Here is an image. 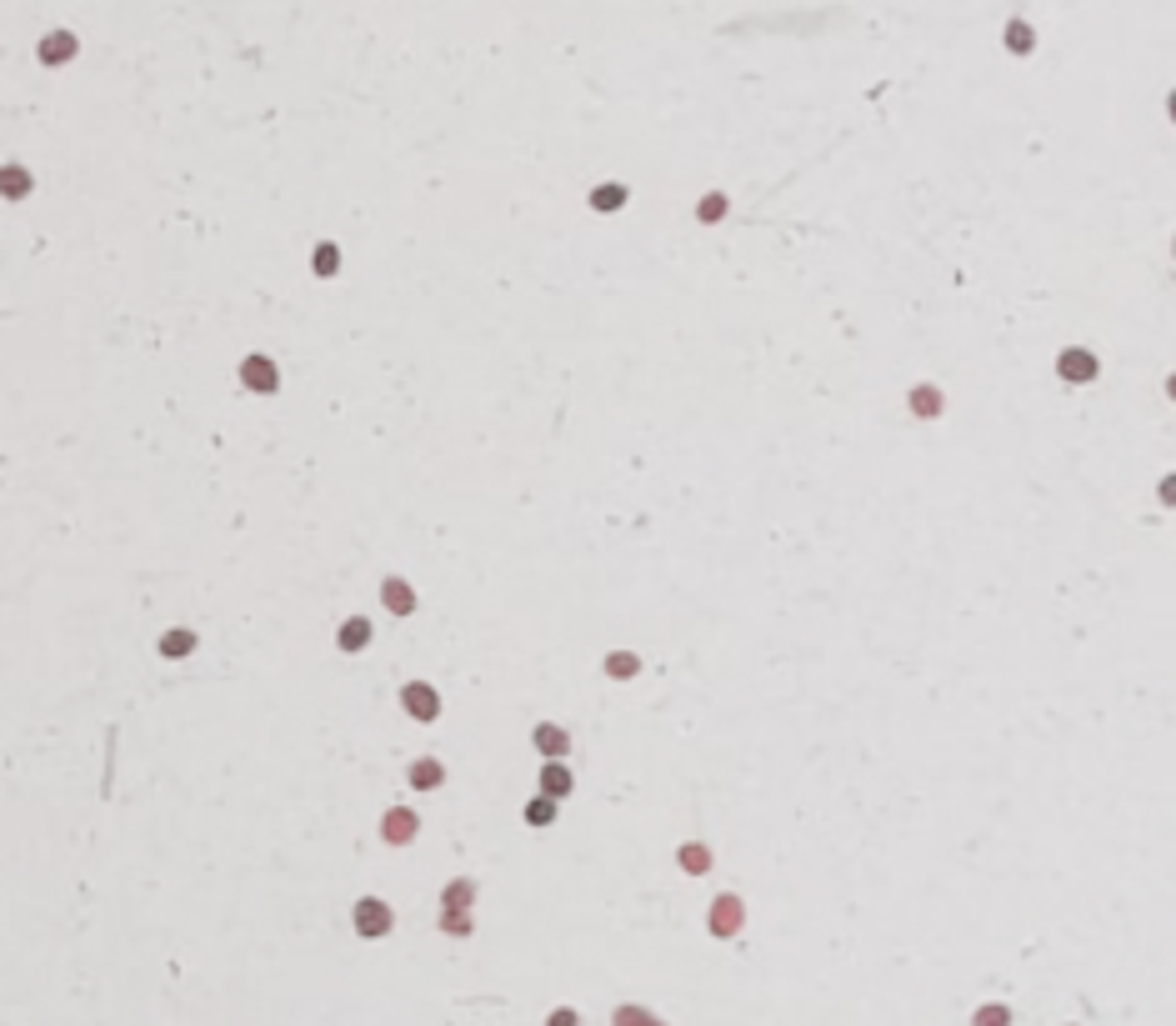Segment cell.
<instances>
[{
    "label": "cell",
    "mask_w": 1176,
    "mask_h": 1026,
    "mask_svg": "<svg viewBox=\"0 0 1176 1026\" xmlns=\"http://www.w3.org/2000/svg\"><path fill=\"white\" fill-rule=\"evenodd\" d=\"M1097 355L1091 351H1081V346H1072V351H1062L1056 355V376L1062 380H1072V386H1087V380H1097Z\"/></svg>",
    "instance_id": "7a4b0ae2"
},
{
    "label": "cell",
    "mask_w": 1176,
    "mask_h": 1026,
    "mask_svg": "<svg viewBox=\"0 0 1176 1026\" xmlns=\"http://www.w3.org/2000/svg\"><path fill=\"white\" fill-rule=\"evenodd\" d=\"M316 266H321V276H336V266H341V255L330 251V246H321V251H316Z\"/></svg>",
    "instance_id": "603a6c76"
},
{
    "label": "cell",
    "mask_w": 1176,
    "mask_h": 1026,
    "mask_svg": "<svg viewBox=\"0 0 1176 1026\" xmlns=\"http://www.w3.org/2000/svg\"><path fill=\"white\" fill-rule=\"evenodd\" d=\"M380 831H386V841H391V847H405V841L421 831V822H416V811L391 806V811H386V822H380Z\"/></svg>",
    "instance_id": "8992f818"
},
{
    "label": "cell",
    "mask_w": 1176,
    "mask_h": 1026,
    "mask_svg": "<svg viewBox=\"0 0 1176 1026\" xmlns=\"http://www.w3.org/2000/svg\"><path fill=\"white\" fill-rule=\"evenodd\" d=\"M380 596H386V606H391L396 616H411V611H416V591H411V586H405L401 576H386Z\"/></svg>",
    "instance_id": "ba28073f"
},
{
    "label": "cell",
    "mask_w": 1176,
    "mask_h": 1026,
    "mask_svg": "<svg viewBox=\"0 0 1176 1026\" xmlns=\"http://www.w3.org/2000/svg\"><path fill=\"white\" fill-rule=\"evenodd\" d=\"M941 405H947V396L936 391V386H911V416L931 421V416H941Z\"/></svg>",
    "instance_id": "9c48e42d"
},
{
    "label": "cell",
    "mask_w": 1176,
    "mask_h": 1026,
    "mask_svg": "<svg viewBox=\"0 0 1176 1026\" xmlns=\"http://www.w3.org/2000/svg\"><path fill=\"white\" fill-rule=\"evenodd\" d=\"M611 1022H616V1026H661V1022H651V1016H646L641 1006H621V1012L611 1016Z\"/></svg>",
    "instance_id": "d6986e66"
},
{
    "label": "cell",
    "mask_w": 1176,
    "mask_h": 1026,
    "mask_svg": "<svg viewBox=\"0 0 1176 1026\" xmlns=\"http://www.w3.org/2000/svg\"><path fill=\"white\" fill-rule=\"evenodd\" d=\"M355 926H361V937H386V931H391V906L376 901V897H366L361 906H355Z\"/></svg>",
    "instance_id": "277c9868"
},
{
    "label": "cell",
    "mask_w": 1176,
    "mask_h": 1026,
    "mask_svg": "<svg viewBox=\"0 0 1176 1026\" xmlns=\"http://www.w3.org/2000/svg\"><path fill=\"white\" fill-rule=\"evenodd\" d=\"M536 791H541V797H551V801H561V797H571V791H576V776H571L561 761H546V772H541V781H536Z\"/></svg>",
    "instance_id": "52a82bcc"
},
{
    "label": "cell",
    "mask_w": 1176,
    "mask_h": 1026,
    "mask_svg": "<svg viewBox=\"0 0 1176 1026\" xmlns=\"http://www.w3.org/2000/svg\"><path fill=\"white\" fill-rule=\"evenodd\" d=\"M371 641V621H361V616H355V621H346V631H341V646L346 651H361Z\"/></svg>",
    "instance_id": "2e32d148"
},
{
    "label": "cell",
    "mask_w": 1176,
    "mask_h": 1026,
    "mask_svg": "<svg viewBox=\"0 0 1176 1026\" xmlns=\"http://www.w3.org/2000/svg\"><path fill=\"white\" fill-rule=\"evenodd\" d=\"M531 747L541 751V756H551V761H561L571 751V736H566V726H556V722H541L531 731Z\"/></svg>",
    "instance_id": "5b68a950"
},
{
    "label": "cell",
    "mask_w": 1176,
    "mask_h": 1026,
    "mask_svg": "<svg viewBox=\"0 0 1176 1026\" xmlns=\"http://www.w3.org/2000/svg\"><path fill=\"white\" fill-rule=\"evenodd\" d=\"M741 922H746V906H741V897H731V891H726V897H716L711 901V937H736V931H741Z\"/></svg>",
    "instance_id": "6da1fadb"
},
{
    "label": "cell",
    "mask_w": 1176,
    "mask_h": 1026,
    "mask_svg": "<svg viewBox=\"0 0 1176 1026\" xmlns=\"http://www.w3.org/2000/svg\"><path fill=\"white\" fill-rule=\"evenodd\" d=\"M526 822H531V826H551V822H556V801H551V797H531V801H526Z\"/></svg>",
    "instance_id": "9a60e30c"
},
{
    "label": "cell",
    "mask_w": 1176,
    "mask_h": 1026,
    "mask_svg": "<svg viewBox=\"0 0 1176 1026\" xmlns=\"http://www.w3.org/2000/svg\"><path fill=\"white\" fill-rule=\"evenodd\" d=\"M681 866H686L691 876H706V872H711V851H706V847H696V841H686V847H681Z\"/></svg>",
    "instance_id": "5bb4252c"
},
{
    "label": "cell",
    "mask_w": 1176,
    "mask_h": 1026,
    "mask_svg": "<svg viewBox=\"0 0 1176 1026\" xmlns=\"http://www.w3.org/2000/svg\"><path fill=\"white\" fill-rule=\"evenodd\" d=\"M401 706L411 711L416 722H436V716H441V697H436L426 681H411V686H405V691H401Z\"/></svg>",
    "instance_id": "3957f363"
},
{
    "label": "cell",
    "mask_w": 1176,
    "mask_h": 1026,
    "mask_svg": "<svg viewBox=\"0 0 1176 1026\" xmlns=\"http://www.w3.org/2000/svg\"><path fill=\"white\" fill-rule=\"evenodd\" d=\"M441 926H446V931H455V937H471V916L466 912H446Z\"/></svg>",
    "instance_id": "7402d4cb"
},
{
    "label": "cell",
    "mask_w": 1176,
    "mask_h": 1026,
    "mask_svg": "<svg viewBox=\"0 0 1176 1026\" xmlns=\"http://www.w3.org/2000/svg\"><path fill=\"white\" fill-rule=\"evenodd\" d=\"M972 1026H1012V1012H1006L1001 1001H991V1006H981V1012L972 1016Z\"/></svg>",
    "instance_id": "e0dca14e"
},
{
    "label": "cell",
    "mask_w": 1176,
    "mask_h": 1026,
    "mask_svg": "<svg viewBox=\"0 0 1176 1026\" xmlns=\"http://www.w3.org/2000/svg\"><path fill=\"white\" fill-rule=\"evenodd\" d=\"M441 781H446L441 761H416V766H411V786H416V791H436Z\"/></svg>",
    "instance_id": "8fae6325"
},
{
    "label": "cell",
    "mask_w": 1176,
    "mask_h": 1026,
    "mask_svg": "<svg viewBox=\"0 0 1176 1026\" xmlns=\"http://www.w3.org/2000/svg\"><path fill=\"white\" fill-rule=\"evenodd\" d=\"M696 216L701 221H721L726 216V196H706V201L696 205Z\"/></svg>",
    "instance_id": "44dd1931"
},
{
    "label": "cell",
    "mask_w": 1176,
    "mask_h": 1026,
    "mask_svg": "<svg viewBox=\"0 0 1176 1026\" xmlns=\"http://www.w3.org/2000/svg\"><path fill=\"white\" fill-rule=\"evenodd\" d=\"M246 380L261 386V391H271V386H276V371H271L266 361H246Z\"/></svg>",
    "instance_id": "ac0fdd59"
},
{
    "label": "cell",
    "mask_w": 1176,
    "mask_h": 1026,
    "mask_svg": "<svg viewBox=\"0 0 1176 1026\" xmlns=\"http://www.w3.org/2000/svg\"><path fill=\"white\" fill-rule=\"evenodd\" d=\"M471 901H476V881H466V876H461V881H451V887L441 891V906H446V912H466Z\"/></svg>",
    "instance_id": "30bf717a"
},
{
    "label": "cell",
    "mask_w": 1176,
    "mask_h": 1026,
    "mask_svg": "<svg viewBox=\"0 0 1176 1026\" xmlns=\"http://www.w3.org/2000/svg\"><path fill=\"white\" fill-rule=\"evenodd\" d=\"M1006 46H1012V51H1031V26H1022V21H1016V26H1006Z\"/></svg>",
    "instance_id": "ffe728a7"
},
{
    "label": "cell",
    "mask_w": 1176,
    "mask_h": 1026,
    "mask_svg": "<svg viewBox=\"0 0 1176 1026\" xmlns=\"http://www.w3.org/2000/svg\"><path fill=\"white\" fill-rule=\"evenodd\" d=\"M546 1026H581V1016L571 1012V1006H556V1012H551V1022Z\"/></svg>",
    "instance_id": "cb8c5ba5"
},
{
    "label": "cell",
    "mask_w": 1176,
    "mask_h": 1026,
    "mask_svg": "<svg viewBox=\"0 0 1176 1026\" xmlns=\"http://www.w3.org/2000/svg\"><path fill=\"white\" fill-rule=\"evenodd\" d=\"M636 671H641V656H631V651H611L606 656V676L611 681H631Z\"/></svg>",
    "instance_id": "7c38bea8"
},
{
    "label": "cell",
    "mask_w": 1176,
    "mask_h": 1026,
    "mask_svg": "<svg viewBox=\"0 0 1176 1026\" xmlns=\"http://www.w3.org/2000/svg\"><path fill=\"white\" fill-rule=\"evenodd\" d=\"M621 205H626V186H616V180L591 190V211H621Z\"/></svg>",
    "instance_id": "4fadbf2b"
}]
</instances>
